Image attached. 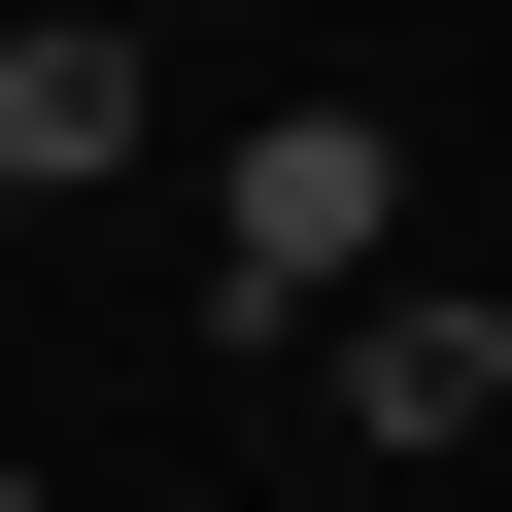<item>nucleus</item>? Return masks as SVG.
<instances>
[{
  "instance_id": "f257e3e1",
  "label": "nucleus",
  "mask_w": 512,
  "mask_h": 512,
  "mask_svg": "<svg viewBox=\"0 0 512 512\" xmlns=\"http://www.w3.org/2000/svg\"><path fill=\"white\" fill-rule=\"evenodd\" d=\"M376 239H410V137H376V103H274V137L205 171V308H239V342H342Z\"/></svg>"
},
{
  "instance_id": "f03ea898",
  "label": "nucleus",
  "mask_w": 512,
  "mask_h": 512,
  "mask_svg": "<svg viewBox=\"0 0 512 512\" xmlns=\"http://www.w3.org/2000/svg\"><path fill=\"white\" fill-rule=\"evenodd\" d=\"M308 410H342V444H478V410H512V308H444V274H376V308L308 342Z\"/></svg>"
},
{
  "instance_id": "7ed1b4c3",
  "label": "nucleus",
  "mask_w": 512,
  "mask_h": 512,
  "mask_svg": "<svg viewBox=\"0 0 512 512\" xmlns=\"http://www.w3.org/2000/svg\"><path fill=\"white\" fill-rule=\"evenodd\" d=\"M69 171H137V35H0V205H69Z\"/></svg>"
},
{
  "instance_id": "20e7f679",
  "label": "nucleus",
  "mask_w": 512,
  "mask_h": 512,
  "mask_svg": "<svg viewBox=\"0 0 512 512\" xmlns=\"http://www.w3.org/2000/svg\"><path fill=\"white\" fill-rule=\"evenodd\" d=\"M0 239H35V205H0Z\"/></svg>"
},
{
  "instance_id": "39448f33",
  "label": "nucleus",
  "mask_w": 512,
  "mask_h": 512,
  "mask_svg": "<svg viewBox=\"0 0 512 512\" xmlns=\"http://www.w3.org/2000/svg\"><path fill=\"white\" fill-rule=\"evenodd\" d=\"M0 512H35V478H0Z\"/></svg>"
}]
</instances>
